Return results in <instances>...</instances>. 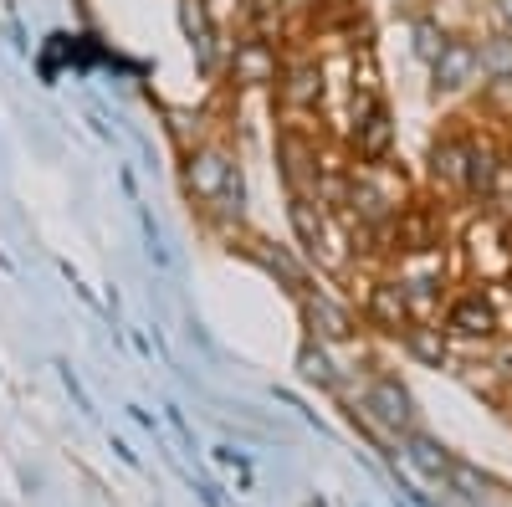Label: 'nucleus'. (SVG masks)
<instances>
[{"instance_id": "obj_9", "label": "nucleus", "mask_w": 512, "mask_h": 507, "mask_svg": "<svg viewBox=\"0 0 512 507\" xmlns=\"http://www.w3.org/2000/svg\"><path fill=\"white\" fill-rule=\"evenodd\" d=\"M328 98V72L323 62L313 57H297V62H282V77H277V103L287 113H318Z\"/></svg>"}, {"instance_id": "obj_11", "label": "nucleus", "mask_w": 512, "mask_h": 507, "mask_svg": "<svg viewBox=\"0 0 512 507\" xmlns=\"http://www.w3.org/2000/svg\"><path fill=\"white\" fill-rule=\"evenodd\" d=\"M364 318H369V328L395 333V338H405V328H415V313H410V298H405L400 277H379V282H369Z\"/></svg>"}, {"instance_id": "obj_1", "label": "nucleus", "mask_w": 512, "mask_h": 507, "mask_svg": "<svg viewBox=\"0 0 512 507\" xmlns=\"http://www.w3.org/2000/svg\"><path fill=\"white\" fill-rule=\"evenodd\" d=\"M185 195L216 216L241 226V210H246V175H241V159L221 144V139H200L195 149H185Z\"/></svg>"}, {"instance_id": "obj_15", "label": "nucleus", "mask_w": 512, "mask_h": 507, "mask_svg": "<svg viewBox=\"0 0 512 507\" xmlns=\"http://www.w3.org/2000/svg\"><path fill=\"white\" fill-rule=\"evenodd\" d=\"M502 180V154L487 139H472V164H466V200H492Z\"/></svg>"}, {"instance_id": "obj_20", "label": "nucleus", "mask_w": 512, "mask_h": 507, "mask_svg": "<svg viewBox=\"0 0 512 507\" xmlns=\"http://www.w3.org/2000/svg\"><path fill=\"white\" fill-rule=\"evenodd\" d=\"M446 492H456L461 502H472V507H487V502H492V492H497V482H492L482 467H472V461H451V472H446Z\"/></svg>"}, {"instance_id": "obj_16", "label": "nucleus", "mask_w": 512, "mask_h": 507, "mask_svg": "<svg viewBox=\"0 0 512 507\" xmlns=\"http://www.w3.org/2000/svg\"><path fill=\"white\" fill-rule=\"evenodd\" d=\"M400 446H405V456L415 461V472H420V477L446 482V472H451V461H456V456H451V451H446L436 436H425V431L415 426L410 436H400Z\"/></svg>"}, {"instance_id": "obj_17", "label": "nucleus", "mask_w": 512, "mask_h": 507, "mask_svg": "<svg viewBox=\"0 0 512 507\" xmlns=\"http://www.w3.org/2000/svg\"><path fill=\"white\" fill-rule=\"evenodd\" d=\"M477 62H482V77L487 82H512V31H502V26H492V31H482L477 36Z\"/></svg>"}, {"instance_id": "obj_8", "label": "nucleus", "mask_w": 512, "mask_h": 507, "mask_svg": "<svg viewBox=\"0 0 512 507\" xmlns=\"http://www.w3.org/2000/svg\"><path fill=\"white\" fill-rule=\"evenodd\" d=\"M287 221H292V236H297V246H303L308 257L333 262L338 231H333V210L318 195H287Z\"/></svg>"}, {"instance_id": "obj_7", "label": "nucleus", "mask_w": 512, "mask_h": 507, "mask_svg": "<svg viewBox=\"0 0 512 507\" xmlns=\"http://www.w3.org/2000/svg\"><path fill=\"white\" fill-rule=\"evenodd\" d=\"M441 328H446V338H466V344L497 338L502 323H497V308L487 298V287H472V292H461V298H451L446 313H441Z\"/></svg>"}, {"instance_id": "obj_3", "label": "nucleus", "mask_w": 512, "mask_h": 507, "mask_svg": "<svg viewBox=\"0 0 512 507\" xmlns=\"http://www.w3.org/2000/svg\"><path fill=\"white\" fill-rule=\"evenodd\" d=\"M349 149H354V164H390V154H395V113H390L384 98L354 103Z\"/></svg>"}, {"instance_id": "obj_19", "label": "nucleus", "mask_w": 512, "mask_h": 507, "mask_svg": "<svg viewBox=\"0 0 512 507\" xmlns=\"http://www.w3.org/2000/svg\"><path fill=\"white\" fill-rule=\"evenodd\" d=\"M400 344H405L420 364H431V369H441V364L451 359V338H446L441 323H415V328H405Z\"/></svg>"}, {"instance_id": "obj_18", "label": "nucleus", "mask_w": 512, "mask_h": 507, "mask_svg": "<svg viewBox=\"0 0 512 507\" xmlns=\"http://www.w3.org/2000/svg\"><path fill=\"white\" fill-rule=\"evenodd\" d=\"M446 41H451V31L441 26V16H431V11H415L410 16V52H415V62L431 67L446 52Z\"/></svg>"}, {"instance_id": "obj_10", "label": "nucleus", "mask_w": 512, "mask_h": 507, "mask_svg": "<svg viewBox=\"0 0 512 507\" xmlns=\"http://www.w3.org/2000/svg\"><path fill=\"white\" fill-rule=\"evenodd\" d=\"M292 303H297V313H303L308 333L323 338V344H349V338L359 333V328H354V313H349L344 303H333L323 287H303Z\"/></svg>"}, {"instance_id": "obj_5", "label": "nucleus", "mask_w": 512, "mask_h": 507, "mask_svg": "<svg viewBox=\"0 0 512 507\" xmlns=\"http://www.w3.org/2000/svg\"><path fill=\"white\" fill-rule=\"evenodd\" d=\"M482 82V62H477V36L451 31L446 52L431 62V93L436 98H461Z\"/></svg>"}, {"instance_id": "obj_4", "label": "nucleus", "mask_w": 512, "mask_h": 507, "mask_svg": "<svg viewBox=\"0 0 512 507\" xmlns=\"http://www.w3.org/2000/svg\"><path fill=\"white\" fill-rule=\"evenodd\" d=\"M226 72H231L236 88H277V77H282V52L272 47L262 31L236 36L231 47H226Z\"/></svg>"}, {"instance_id": "obj_12", "label": "nucleus", "mask_w": 512, "mask_h": 507, "mask_svg": "<svg viewBox=\"0 0 512 507\" xmlns=\"http://www.w3.org/2000/svg\"><path fill=\"white\" fill-rule=\"evenodd\" d=\"M425 164H431V180H436L446 195H466V164H472V139L441 134V139L431 144V154H425Z\"/></svg>"}, {"instance_id": "obj_2", "label": "nucleus", "mask_w": 512, "mask_h": 507, "mask_svg": "<svg viewBox=\"0 0 512 507\" xmlns=\"http://www.w3.org/2000/svg\"><path fill=\"white\" fill-rule=\"evenodd\" d=\"M354 415H364L374 431L410 436L415 431V395L400 385L395 374H374L364 385V405H354Z\"/></svg>"}, {"instance_id": "obj_6", "label": "nucleus", "mask_w": 512, "mask_h": 507, "mask_svg": "<svg viewBox=\"0 0 512 507\" xmlns=\"http://www.w3.org/2000/svg\"><path fill=\"white\" fill-rule=\"evenodd\" d=\"M277 175L287 185V195H318V175H323V149L318 139L282 129L277 134Z\"/></svg>"}, {"instance_id": "obj_14", "label": "nucleus", "mask_w": 512, "mask_h": 507, "mask_svg": "<svg viewBox=\"0 0 512 507\" xmlns=\"http://www.w3.org/2000/svg\"><path fill=\"white\" fill-rule=\"evenodd\" d=\"M297 374L318 390H344V374H338V364H333V344H323V338H313V333L303 338V349H297Z\"/></svg>"}, {"instance_id": "obj_13", "label": "nucleus", "mask_w": 512, "mask_h": 507, "mask_svg": "<svg viewBox=\"0 0 512 507\" xmlns=\"http://www.w3.org/2000/svg\"><path fill=\"white\" fill-rule=\"evenodd\" d=\"M246 257L262 267L267 277H277V287H287L292 298H297L303 287H313V282H308V267L297 262L287 246H277V241H267V236H251V241H246Z\"/></svg>"}, {"instance_id": "obj_21", "label": "nucleus", "mask_w": 512, "mask_h": 507, "mask_svg": "<svg viewBox=\"0 0 512 507\" xmlns=\"http://www.w3.org/2000/svg\"><path fill=\"white\" fill-rule=\"evenodd\" d=\"M487 16H492V26L512 31V0H487Z\"/></svg>"}]
</instances>
